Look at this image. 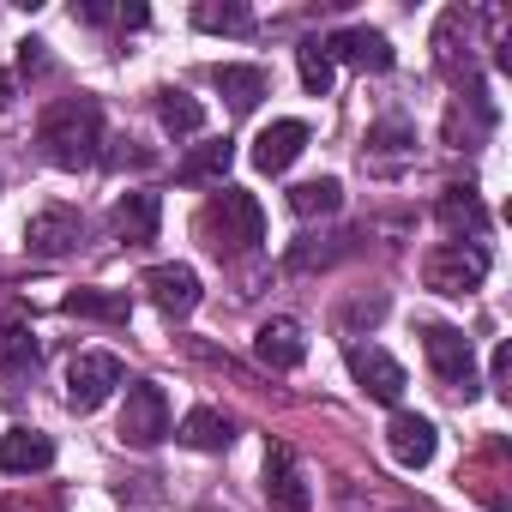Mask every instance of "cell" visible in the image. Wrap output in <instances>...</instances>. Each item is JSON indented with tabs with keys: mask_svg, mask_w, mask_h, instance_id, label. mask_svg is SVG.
I'll return each instance as SVG.
<instances>
[{
	"mask_svg": "<svg viewBox=\"0 0 512 512\" xmlns=\"http://www.w3.org/2000/svg\"><path fill=\"white\" fill-rule=\"evenodd\" d=\"M229 163H235V145H229V139H205V145H193V151L175 163V181H187V187H223Z\"/></svg>",
	"mask_w": 512,
	"mask_h": 512,
	"instance_id": "19",
	"label": "cell"
},
{
	"mask_svg": "<svg viewBox=\"0 0 512 512\" xmlns=\"http://www.w3.org/2000/svg\"><path fill=\"white\" fill-rule=\"evenodd\" d=\"M326 55H332V67L344 61V67H362V73H386V67H392V43H386L380 31H368V25L332 31V37H326Z\"/></svg>",
	"mask_w": 512,
	"mask_h": 512,
	"instance_id": "14",
	"label": "cell"
},
{
	"mask_svg": "<svg viewBox=\"0 0 512 512\" xmlns=\"http://www.w3.org/2000/svg\"><path fill=\"white\" fill-rule=\"evenodd\" d=\"M151 109H157L163 133H175V139L205 133V109H199V97H187V91H175V85H163V91L151 97Z\"/></svg>",
	"mask_w": 512,
	"mask_h": 512,
	"instance_id": "22",
	"label": "cell"
},
{
	"mask_svg": "<svg viewBox=\"0 0 512 512\" xmlns=\"http://www.w3.org/2000/svg\"><path fill=\"white\" fill-rule=\"evenodd\" d=\"M0 109H13V73H0Z\"/></svg>",
	"mask_w": 512,
	"mask_h": 512,
	"instance_id": "34",
	"label": "cell"
},
{
	"mask_svg": "<svg viewBox=\"0 0 512 512\" xmlns=\"http://www.w3.org/2000/svg\"><path fill=\"white\" fill-rule=\"evenodd\" d=\"M422 356L434 368V380L452 392V398H476V350L458 326H422Z\"/></svg>",
	"mask_w": 512,
	"mask_h": 512,
	"instance_id": "4",
	"label": "cell"
},
{
	"mask_svg": "<svg viewBox=\"0 0 512 512\" xmlns=\"http://www.w3.org/2000/svg\"><path fill=\"white\" fill-rule=\"evenodd\" d=\"M488 380H494V392H500V398H512V350H506V344H494V362H488Z\"/></svg>",
	"mask_w": 512,
	"mask_h": 512,
	"instance_id": "31",
	"label": "cell"
},
{
	"mask_svg": "<svg viewBox=\"0 0 512 512\" xmlns=\"http://www.w3.org/2000/svg\"><path fill=\"white\" fill-rule=\"evenodd\" d=\"M434 217H440V229L452 241H482L488 235V205H482L476 187H446L440 205H434Z\"/></svg>",
	"mask_w": 512,
	"mask_h": 512,
	"instance_id": "17",
	"label": "cell"
},
{
	"mask_svg": "<svg viewBox=\"0 0 512 512\" xmlns=\"http://www.w3.org/2000/svg\"><path fill=\"white\" fill-rule=\"evenodd\" d=\"M470 49H476V13L446 7L440 25H434V61H440V73H446V79H464L470 61H476Z\"/></svg>",
	"mask_w": 512,
	"mask_h": 512,
	"instance_id": "10",
	"label": "cell"
},
{
	"mask_svg": "<svg viewBox=\"0 0 512 512\" xmlns=\"http://www.w3.org/2000/svg\"><path fill=\"white\" fill-rule=\"evenodd\" d=\"M253 356H260L272 374H290V368H302L308 338H302V326H296L290 314H278V320H266L260 332H253Z\"/></svg>",
	"mask_w": 512,
	"mask_h": 512,
	"instance_id": "16",
	"label": "cell"
},
{
	"mask_svg": "<svg viewBox=\"0 0 512 512\" xmlns=\"http://www.w3.org/2000/svg\"><path fill=\"white\" fill-rule=\"evenodd\" d=\"M19 73H31V79H37V73H49V43L25 37V43H19Z\"/></svg>",
	"mask_w": 512,
	"mask_h": 512,
	"instance_id": "30",
	"label": "cell"
},
{
	"mask_svg": "<svg viewBox=\"0 0 512 512\" xmlns=\"http://www.w3.org/2000/svg\"><path fill=\"white\" fill-rule=\"evenodd\" d=\"M302 151H308V127L302 121H272V127H260V139H253V169L284 175Z\"/></svg>",
	"mask_w": 512,
	"mask_h": 512,
	"instance_id": "18",
	"label": "cell"
},
{
	"mask_svg": "<svg viewBox=\"0 0 512 512\" xmlns=\"http://www.w3.org/2000/svg\"><path fill=\"white\" fill-rule=\"evenodd\" d=\"M25 247L43 253V260H67V253L85 247V217L73 205H43L31 223H25Z\"/></svg>",
	"mask_w": 512,
	"mask_h": 512,
	"instance_id": "7",
	"label": "cell"
},
{
	"mask_svg": "<svg viewBox=\"0 0 512 512\" xmlns=\"http://www.w3.org/2000/svg\"><path fill=\"white\" fill-rule=\"evenodd\" d=\"M193 229H199V241L217 253V260H241V253H253L266 241V211H260V199H253L247 187H223V193L205 199Z\"/></svg>",
	"mask_w": 512,
	"mask_h": 512,
	"instance_id": "2",
	"label": "cell"
},
{
	"mask_svg": "<svg viewBox=\"0 0 512 512\" xmlns=\"http://www.w3.org/2000/svg\"><path fill=\"white\" fill-rule=\"evenodd\" d=\"M37 362H43V350L25 326H0V374H31Z\"/></svg>",
	"mask_w": 512,
	"mask_h": 512,
	"instance_id": "27",
	"label": "cell"
},
{
	"mask_svg": "<svg viewBox=\"0 0 512 512\" xmlns=\"http://www.w3.org/2000/svg\"><path fill=\"white\" fill-rule=\"evenodd\" d=\"M338 205H344V181L338 175H314V181L290 187V211L296 217H332Z\"/></svg>",
	"mask_w": 512,
	"mask_h": 512,
	"instance_id": "25",
	"label": "cell"
},
{
	"mask_svg": "<svg viewBox=\"0 0 512 512\" xmlns=\"http://www.w3.org/2000/svg\"><path fill=\"white\" fill-rule=\"evenodd\" d=\"M350 374H356V386H362L368 398H380V404H398V398H404V368H398L380 344H350Z\"/></svg>",
	"mask_w": 512,
	"mask_h": 512,
	"instance_id": "11",
	"label": "cell"
},
{
	"mask_svg": "<svg viewBox=\"0 0 512 512\" xmlns=\"http://www.w3.org/2000/svg\"><path fill=\"white\" fill-rule=\"evenodd\" d=\"M115 386H127L121 356H109V350H85V356H73V368H67V404H73L79 416H91Z\"/></svg>",
	"mask_w": 512,
	"mask_h": 512,
	"instance_id": "5",
	"label": "cell"
},
{
	"mask_svg": "<svg viewBox=\"0 0 512 512\" xmlns=\"http://www.w3.org/2000/svg\"><path fill=\"white\" fill-rule=\"evenodd\" d=\"M169 434V398L157 380H133L127 386V410H121V440L127 446H157Z\"/></svg>",
	"mask_w": 512,
	"mask_h": 512,
	"instance_id": "6",
	"label": "cell"
},
{
	"mask_svg": "<svg viewBox=\"0 0 512 512\" xmlns=\"http://www.w3.org/2000/svg\"><path fill=\"white\" fill-rule=\"evenodd\" d=\"M211 79H217V91L229 97V109H235V115L260 109V97H266V67H217Z\"/></svg>",
	"mask_w": 512,
	"mask_h": 512,
	"instance_id": "23",
	"label": "cell"
},
{
	"mask_svg": "<svg viewBox=\"0 0 512 512\" xmlns=\"http://www.w3.org/2000/svg\"><path fill=\"white\" fill-rule=\"evenodd\" d=\"M139 290H145L151 308L169 314V320H187V314L199 308V272H193V266H151V272L139 278Z\"/></svg>",
	"mask_w": 512,
	"mask_h": 512,
	"instance_id": "8",
	"label": "cell"
},
{
	"mask_svg": "<svg viewBox=\"0 0 512 512\" xmlns=\"http://www.w3.org/2000/svg\"><path fill=\"white\" fill-rule=\"evenodd\" d=\"M434 446H440V434H434V422H428V416H416V410H398V416L386 422V452H392L404 470H422V464H434Z\"/></svg>",
	"mask_w": 512,
	"mask_h": 512,
	"instance_id": "12",
	"label": "cell"
},
{
	"mask_svg": "<svg viewBox=\"0 0 512 512\" xmlns=\"http://www.w3.org/2000/svg\"><path fill=\"white\" fill-rule=\"evenodd\" d=\"M488 278V247L482 241H440L422 260V284L434 296H470Z\"/></svg>",
	"mask_w": 512,
	"mask_h": 512,
	"instance_id": "3",
	"label": "cell"
},
{
	"mask_svg": "<svg viewBox=\"0 0 512 512\" xmlns=\"http://www.w3.org/2000/svg\"><path fill=\"white\" fill-rule=\"evenodd\" d=\"M73 19H85V25H109L115 7H103V0H85V7H73Z\"/></svg>",
	"mask_w": 512,
	"mask_h": 512,
	"instance_id": "32",
	"label": "cell"
},
{
	"mask_svg": "<svg viewBox=\"0 0 512 512\" xmlns=\"http://www.w3.org/2000/svg\"><path fill=\"white\" fill-rule=\"evenodd\" d=\"M193 25H199V31H223V37H247V31H253V13L241 7V0H199V7H193Z\"/></svg>",
	"mask_w": 512,
	"mask_h": 512,
	"instance_id": "26",
	"label": "cell"
},
{
	"mask_svg": "<svg viewBox=\"0 0 512 512\" xmlns=\"http://www.w3.org/2000/svg\"><path fill=\"white\" fill-rule=\"evenodd\" d=\"M37 139L55 169H91L103 157V109L91 97H61L55 109H43Z\"/></svg>",
	"mask_w": 512,
	"mask_h": 512,
	"instance_id": "1",
	"label": "cell"
},
{
	"mask_svg": "<svg viewBox=\"0 0 512 512\" xmlns=\"http://www.w3.org/2000/svg\"><path fill=\"white\" fill-rule=\"evenodd\" d=\"M0 512H61V500H49V494H43L37 506H31V500H7V506H0Z\"/></svg>",
	"mask_w": 512,
	"mask_h": 512,
	"instance_id": "33",
	"label": "cell"
},
{
	"mask_svg": "<svg viewBox=\"0 0 512 512\" xmlns=\"http://www.w3.org/2000/svg\"><path fill=\"white\" fill-rule=\"evenodd\" d=\"M55 464V440L43 428H7L0 434V476H43Z\"/></svg>",
	"mask_w": 512,
	"mask_h": 512,
	"instance_id": "13",
	"label": "cell"
},
{
	"mask_svg": "<svg viewBox=\"0 0 512 512\" xmlns=\"http://www.w3.org/2000/svg\"><path fill=\"white\" fill-rule=\"evenodd\" d=\"M157 223H163V199L157 193H121L115 199V211H109V229H115V241H127V247H145V241H157Z\"/></svg>",
	"mask_w": 512,
	"mask_h": 512,
	"instance_id": "15",
	"label": "cell"
},
{
	"mask_svg": "<svg viewBox=\"0 0 512 512\" xmlns=\"http://www.w3.org/2000/svg\"><path fill=\"white\" fill-rule=\"evenodd\" d=\"M260 488H266L272 512H308L314 506V488H308V476H302L290 446H266V482Z\"/></svg>",
	"mask_w": 512,
	"mask_h": 512,
	"instance_id": "9",
	"label": "cell"
},
{
	"mask_svg": "<svg viewBox=\"0 0 512 512\" xmlns=\"http://www.w3.org/2000/svg\"><path fill=\"white\" fill-rule=\"evenodd\" d=\"M488 127H494V109H488L482 85H470V97L452 103V115H446V145H452V151H476V139H482Z\"/></svg>",
	"mask_w": 512,
	"mask_h": 512,
	"instance_id": "20",
	"label": "cell"
},
{
	"mask_svg": "<svg viewBox=\"0 0 512 512\" xmlns=\"http://www.w3.org/2000/svg\"><path fill=\"white\" fill-rule=\"evenodd\" d=\"M410 145H416V127H410V121H398V115H392V121H380V127H368V139H362V151H368V157H404Z\"/></svg>",
	"mask_w": 512,
	"mask_h": 512,
	"instance_id": "29",
	"label": "cell"
},
{
	"mask_svg": "<svg viewBox=\"0 0 512 512\" xmlns=\"http://www.w3.org/2000/svg\"><path fill=\"white\" fill-rule=\"evenodd\" d=\"M61 314H73V320H109V326H127L133 296H127V290H67V296H61Z\"/></svg>",
	"mask_w": 512,
	"mask_h": 512,
	"instance_id": "21",
	"label": "cell"
},
{
	"mask_svg": "<svg viewBox=\"0 0 512 512\" xmlns=\"http://www.w3.org/2000/svg\"><path fill=\"white\" fill-rule=\"evenodd\" d=\"M296 67H302V85H308L314 97H326V91H332V79H338V67H332V55H326V43H320V37H308V43L296 49Z\"/></svg>",
	"mask_w": 512,
	"mask_h": 512,
	"instance_id": "28",
	"label": "cell"
},
{
	"mask_svg": "<svg viewBox=\"0 0 512 512\" xmlns=\"http://www.w3.org/2000/svg\"><path fill=\"white\" fill-rule=\"evenodd\" d=\"M181 446H193V452H223L229 440H235V422L223 416V410H193L187 422H181V434H175Z\"/></svg>",
	"mask_w": 512,
	"mask_h": 512,
	"instance_id": "24",
	"label": "cell"
}]
</instances>
